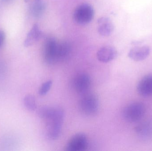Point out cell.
Masks as SVG:
<instances>
[{
	"instance_id": "6da1fadb",
	"label": "cell",
	"mask_w": 152,
	"mask_h": 151,
	"mask_svg": "<svg viewBox=\"0 0 152 151\" xmlns=\"http://www.w3.org/2000/svg\"><path fill=\"white\" fill-rule=\"evenodd\" d=\"M41 118L46 121L47 134L51 140L58 139L61 133L64 118V112L59 107L43 106L38 111Z\"/></svg>"
},
{
	"instance_id": "7a4b0ae2",
	"label": "cell",
	"mask_w": 152,
	"mask_h": 151,
	"mask_svg": "<svg viewBox=\"0 0 152 151\" xmlns=\"http://www.w3.org/2000/svg\"><path fill=\"white\" fill-rule=\"evenodd\" d=\"M145 112L144 104L140 102H134L127 105L123 110L122 115L128 122H136L143 117Z\"/></svg>"
},
{
	"instance_id": "3957f363",
	"label": "cell",
	"mask_w": 152,
	"mask_h": 151,
	"mask_svg": "<svg viewBox=\"0 0 152 151\" xmlns=\"http://www.w3.org/2000/svg\"><path fill=\"white\" fill-rule=\"evenodd\" d=\"M94 16V10L93 6L89 4L83 3L76 8L73 18L78 25H86L93 20Z\"/></svg>"
},
{
	"instance_id": "277c9868",
	"label": "cell",
	"mask_w": 152,
	"mask_h": 151,
	"mask_svg": "<svg viewBox=\"0 0 152 151\" xmlns=\"http://www.w3.org/2000/svg\"><path fill=\"white\" fill-rule=\"evenodd\" d=\"M59 43L54 38H49L45 40L43 47V56L46 63L53 64L58 62Z\"/></svg>"
},
{
	"instance_id": "5b68a950",
	"label": "cell",
	"mask_w": 152,
	"mask_h": 151,
	"mask_svg": "<svg viewBox=\"0 0 152 151\" xmlns=\"http://www.w3.org/2000/svg\"><path fill=\"white\" fill-rule=\"evenodd\" d=\"M79 107L84 114L89 116L94 115L99 108L97 96L93 94H85L80 100Z\"/></svg>"
},
{
	"instance_id": "8992f818",
	"label": "cell",
	"mask_w": 152,
	"mask_h": 151,
	"mask_svg": "<svg viewBox=\"0 0 152 151\" xmlns=\"http://www.w3.org/2000/svg\"><path fill=\"white\" fill-rule=\"evenodd\" d=\"M88 142L86 134L83 133H78L73 136L67 144L66 151H83L88 147Z\"/></svg>"
},
{
	"instance_id": "52a82bcc",
	"label": "cell",
	"mask_w": 152,
	"mask_h": 151,
	"mask_svg": "<svg viewBox=\"0 0 152 151\" xmlns=\"http://www.w3.org/2000/svg\"><path fill=\"white\" fill-rule=\"evenodd\" d=\"M91 85V79L89 75L82 73L76 76L74 81V87L77 93L81 95L87 93Z\"/></svg>"
},
{
	"instance_id": "ba28073f",
	"label": "cell",
	"mask_w": 152,
	"mask_h": 151,
	"mask_svg": "<svg viewBox=\"0 0 152 151\" xmlns=\"http://www.w3.org/2000/svg\"><path fill=\"white\" fill-rule=\"evenodd\" d=\"M137 91L140 95L149 97L152 95V74L145 75L137 84Z\"/></svg>"
},
{
	"instance_id": "9c48e42d",
	"label": "cell",
	"mask_w": 152,
	"mask_h": 151,
	"mask_svg": "<svg viewBox=\"0 0 152 151\" xmlns=\"http://www.w3.org/2000/svg\"><path fill=\"white\" fill-rule=\"evenodd\" d=\"M151 53V48L146 45L136 47L131 49L128 53V56L134 61L139 62L146 59Z\"/></svg>"
},
{
	"instance_id": "30bf717a",
	"label": "cell",
	"mask_w": 152,
	"mask_h": 151,
	"mask_svg": "<svg viewBox=\"0 0 152 151\" xmlns=\"http://www.w3.org/2000/svg\"><path fill=\"white\" fill-rule=\"evenodd\" d=\"M118 52L114 47L107 46L102 47L96 54L97 59L102 63L110 62L117 57Z\"/></svg>"
},
{
	"instance_id": "8fae6325",
	"label": "cell",
	"mask_w": 152,
	"mask_h": 151,
	"mask_svg": "<svg viewBox=\"0 0 152 151\" xmlns=\"http://www.w3.org/2000/svg\"><path fill=\"white\" fill-rule=\"evenodd\" d=\"M135 131L137 136L142 140L152 139V121H146L140 123L137 126Z\"/></svg>"
},
{
	"instance_id": "7c38bea8",
	"label": "cell",
	"mask_w": 152,
	"mask_h": 151,
	"mask_svg": "<svg viewBox=\"0 0 152 151\" xmlns=\"http://www.w3.org/2000/svg\"><path fill=\"white\" fill-rule=\"evenodd\" d=\"M98 32L100 35L108 36L110 35L114 30V25L109 18L102 17L97 20Z\"/></svg>"
},
{
	"instance_id": "4fadbf2b",
	"label": "cell",
	"mask_w": 152,
	"mask_h": 151,
	"mask_svg": "<svg viewBox=\"0 0 152 151\" xmlns=\"http://www.w3.org/2000/svg\"><path fill=\"white\" fill-rule=\"evenodd\" d=\"M42 34L39 25L35 24L27 35L24 41V46L28 47L34 45L42 38Z\"/></svg>"
},
{
	"instance_id": "5bb4252c",
	"label": "cell",
	"mask_w": 152,
	"mask_h": 151,
	"mask_svg": "<svg viewBox=\"0 0 152 151\" xmlns=\"http://www.w3.org/2000/svg\"><path fill=\"white\" fill-rule=\"evenodd\" d=\"M71 53V47L66 42L59 43L58 51V61L66 60Z\"/></svg>"
},
{
	"instance_id": "9a60e30c",
	"label": "cell",
	"mask_w": 152,
	"mask_h": 151,
	"mask_svg": "<svg viewBox=\"0 0 152 151\" xmlns=\"http://www.w3.org/2000/svg\"><path fill=\"white\" fill-rule=\"evenodd\" d=\"M24 104L27 110L34 111L37 108L35 97L32 95H28L24 98Z\"/></svg>"
},
{
	"instance_id": "2e32d148",
	"label": "cell",
	"mask_w": 152,
	"mask_h": 151,
	"mask_svg": "<svg viewBox=\"0 0 152 151\" xmlns=\"http://www.w3.org/2000/svg\"><path fill=\"white\" fill-rule=\"evenodd\" d=\"M40 0H37L35 3L32 8V12L33 15L36 17L41 16L44 11L45 5L44 4L40 1Z\"/></svg>"
},
{
	"instance_id": "e0dca14e",
	"label": "cell",
	"mask_w": 152,
	"mask_h": 151,
	"mask_svg": "<svg viewBox=\"0 0 152 151\" xmlns=\"http://www.w3.org/2000/svg\"><path fill=\"white\" fill-rule=\"evenodd\" d=\"M52 81H47L44 82L40 87L39 90V93L41 95L43 96L46 95L51 87L52 85Z\"/></svg>"
},
{
	"instance_id": "ac0fdd59",
	"label": "cell",
	"mask_w": 152,
	"mask_h": 151,
	"mask_svg": "<svg viewBox=\"0 0 152 151\" xmlns=\"http://www.w3.org/2000/svg\"><path fill=\"white\" fill-rule=\"evenodd\" d=\"M5 39V35L4 32L2 30H0V48L4 43Z\"/></svg>"
},
{
	"instance_id": "d6986e66",
	"label": "cell",
	"mask_w": 152,
	"mask_h": 151,
	"mask_svg": "<svg viewBox=\"0 0 152 151\" xmlns=\"http://www.w3.org/2000/svg\"><path fill=\"white\" fill-rule=\"evenodd\" d=\"M3 1H4L8 2L10 1L11 0H3Z\"/></svg>"
},
{
	"instance_id": "ffe728a7",
	"label": "cell",
	"mask_w": 152,
	"mask_h": 151,
	"mask_svg": "<svg viewBox=\"0 0 152 151\" xmlns=\"http://www.w3.org/2000/svg\"></svg>"
}]
</instances>
